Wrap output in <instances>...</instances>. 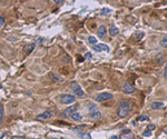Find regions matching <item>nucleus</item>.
<instances>
[{
    "label": "nucleus",
    "mask_w": 167,
    "mask_h": 139,
    "mask_svg": "<svg viewBox=\"0 0 167 139\" xmlns=\"http://www.w3.org/2000/svg\"><path fill=\"white\" fill-rule=\"evenodd\" d=\"M129 111H130V103L127 100H121L116 110L117 116L119 118H125V117L128 116Z\"/></svg>",
    "instance_id": "nucleus-1"
},
{
    "label": "nucleus",
    "mask_w": 167,
    "mask_h": 139,
    "mask_svg": "<svg viewBox=\"0 0 167 139\" xmlns=\"http://www.w3.org/2000/svg\"><path fill=\"white\" fill-rule=\"evenodd\" d=\"M88 110H89V117L92 119H95V120H98L101 118V113L98 109V107L96 106V104H89L88 105Z\"/></svg>",
    "instance_id": "nucleus-2"
},
{
    "label": "nucleus",
    "mask_w": 167,
    "mask_h": 139,
    "mask_svg": "<svg viewBox=\"0 0 167 139\" xmlns=\"http://www.w3.org/2000/svg\"><path fill=\"white\" fill-rule=\"evenodd\" d=\"M70 89H71V91L74 92L76 96H79V97H84V96H85L84 90L81 89L80 85H78V83L76 82V81H74V82L70 83Z\"/></svg>",
    "instance_id": "nucleus-3"
},
{
    "label": "nucleus",
    "mask_w": 167,
    "mask_h": 139,
    "mask_svg": "<svg viewBox=\"0 0 167 139\" xmlns=\"http://www.w3.org/2000/svg\"><path fill=\"white\" fill-rule=\"evenodd\" d=\"M113 94L110 92H100L95 97L96 101H105V100H109V99H113Z\"/></svg>",
    "instance_id": "nucleus-4"
},
{
    "label": "nucleus",
    "mask_w": 167,
    "mask_h": 139,
    "mask_svg": "<svg viewBox=\"0 0 167 139\" xmlns=\"http://www.w3.org/2000/svg\"><path fill=\"white\" fill-rule=\"evenodd\" d=\"M75 100H76V97H75L74 95L66 94V95H62L61 96V104H63V105L72 104V103H75Z\"/></svg>",
    "instance_id": "nucleus-5"
},
{
    "label": "nucleus",
    "mask_w": 167,
    "mask_h": 139,
    "mask_svg": "<svg viewBox=\"0 0 167 139\" xmlns=\"http://www.w3.org/2000/svg\"><path fill=\"white\" fill-rule=\"evenodd\" d=\"M123 90L125 94H132V92L135 91V87L129 81H125L123 83Z\"/></svg>",
    "instance_id": "nucleus-6"
},
{
    "label": "nucleus",
    "mask_w": 167,
    "mask_h": 139,
    "mask_svg": "<svg viewBox=\"0 0 167 139\" xmlns=\"http://www.w3.org/2000/svg\"><path fill=\"white\" fill-rule=\"evenodd\" d=\"M53 116H54V111L48 110V111H45V112H42V113H39V115H37L36 119H38V120H41V119H48V118H51Z\"/></svg>",
    "instance_id": "nucleus-7"
},
{
    "label": "nucleus",
    "mask_w": 167,
    "mask_h": 139,
    "mask_svg": "<svg viewBox=\"0 0 167 139\" xmlns=\"http://www.w3.org/2000/svg\"><path fill=\"white\" fill-rule=\"evenodd\" d=\"M93 49H94V50H96V51H106V52H109V50H110V48H109L107 45H105V44L94 45Z\"/></svg>",
    "instance_id": "nucleus-8"
},
{
    "label": "nucleus",
    "mask_w": 167,
    "mask_h": 139,
    "mask_svg": "<svg viewBox=\"0 0 167 139\" xmlns=\"http://www.w3.org/2000/svg\"><path fill=\"white\" fill-rule=\"evenodd\" d=\"M76 109H77V107L76 106H71V107H68L67 109L63 111L62 113V117H70L72 113L76 112Z\"/></svg>",
    "instance_id": "nucleus-9"
},
{
    "label": "nucleus",
    "mask_w": 167,
    "mask_h": 139,
    "mask_svg": "<svg viewBox=\"0 0 167 139\" xmlns=\"http://www.w3.org/2000/svg\"><path fill=\"white\" fill-rule=\"evenodd\" d=\"M35 47H36V44H27L25 46V52L27 55L31 54V52L33 51V49H35Z\"/></svg>",
    "instance_id": "nucleus-10"
},
{
    "label": "nucleus",
    "mask_w": 167,
    "mask_h": 139,
    "mask_svg": "<svg viewBox=\"0 0 167 139\" xmlns=\"http://www.w3.org/2000/svg\"><path fill=\"white\" fill-rule=\"evenodd\" d=\"M165 106V104L163 103V101H154V103H151V109H159V108H163Z\"/></svg>",
    "instance_id": "nucleus-11"
},
{
    "label": "nucleus",
    "mask_w": 167,
    "mask_h": 139,
    "mask_svg": "<svg viewBox=\"0 0 167 139\" xmlns=\"http://www.w3.org/2000/svg\"><path fill=\"white\" fill-rule=\"evenodd\" d=\"M98 37H100V38H102V37H105L106 32H107V30H106V27L104 26V24H101V26H99L98 28Z\"/></svg>",
    "instance_id": "nucleus-12"
},
{
    "label": "nucleus",
    "mask_w": 167,
    "mask_h": 139,
    "mask_svg": "<svg viewBox=\"0 0 167 139\" xmlns=\"http://www.w3.org/2000/svg\"><path fill=\"white\" fill-rule=\"evenodd\" d=\"M118 32H119V30H118V28L117 27H115L114 24H111L110 27H109V35L110 36H116L118 35Z\"/></svg>",
    "instance_id": "nucleus-13"
},
{
    "label": "nucleus",
    "mask_w": 167,
    "mask_h": 139,
    "mask_svg": "<svg viewBox=\"0 0 167 139\" xmlns=\"http://www.w3.org/2000/svg\"><path fill=\"white\" fill-rule=\"evenodd\" d=\"M70 117H71V119H74V120H77V121H80V120L83 119V116H81L79 112H77V111L72 113V115H71Z\"/></svg>",
    "instance_id": "nucleus-14"
},
{
    "label": "nucleus",
    "mask_w": 167,
    "mask_h": 139,
    "mask_svg": "<svg viewBox=\"0 0 167 139\" xmlns=\"http://www.w3.org/2000/svg\"><path fill=\"white\" fill-rule=\"evenodd\" d=\"M88 42H89V44H92V45H97V39H96V37L89 36V37H88Z\"/></svg>",
    "instance_id": "nucleus-15"
},
{
    "label": "nucleus",
    "mask_w": 167,
    "mask_h": 139,
    "mask_svg": "<svg viewBox=\"0 0 167 139\" xmlns=\"http://www.w3.org/2000/svg\"><path fill=\"white\" fill-rule=\"evenodd\" d=\"M144 36H145V33L143 32V31H138V32H136V33H135V37H136V39H137L138 41H139V40H142Z\"/></svg>",
    "instance_id": "nucleus-16"
},
{
    "label": "nucleus",
    "mask_w": 167,
    "mask_h": 139,
    "mask_svg": "<svg viewBox=\"0 0 167 139\" xmlns=\"http://www.w3.org/2000/svg\"><path fill=\"white\" fill-rule=\"evenodd\" d=\"M160 46H162V47H167V35L166 36H164L163 37V39L160 40Z\"/></svg>",
    "instance_id": "nucleus-17"
},
{
    "label": "nucleus",
    "mask_w": 167,
    "mask_h": 139,
    "mask_svg": "<svg viewBox=\"0 0 167 139\" xmlns=\"http://www.w3.org/2000/svg\"><path fill=\"white\" fill-rule=\"evenodd\" d=\"M138 120H139V121H148V120H149V117L146 116V115H142L138 118Z\"/></svg>",
    "instance_id": "nucleus-18"
},
{
    "label": "nucleus",
    "mask_w": 167,
    "mask_h": 139,
    "mask_svg": "<svg viewBox=\"0 0 167 139\" xmlns=\"http://www.w3.org/2000/svg\"><path fill=\"white\" fill-rule=\"evenodd\" d=\"M80 138L81 139H90V138H92V136H90L89 134H84V132H81V134H80Z\"/></svg>",
    "instance_id": "nucleus-19"
},
{
    "label": "nucleus",
    "mask_w": 167,
    "mask_h": 139,
    "mask_svg": "<svg viewBox=\"0 0 167 139\" xmlns=\"http://www.w3.org/2000/svg\"><path fill=\"white\" fill-rule=\"evenodd\" d=\"M2 118H4V107L0 106V123L2 122Z\"/></svg>",
    "instance_id": "nucleus-20"
},
{
    "label": "nucleus",
    "mask_w": 167,
    "mask_h": 139,
    "mask_svg": "<svg viewBox=\"0 0 167 139\" xmlns=\"http://www.w3.org/2000/svg\"><path fill=\"white\" fill-rule=\"evenodd\" d=\"M51 78H53L54 80H56V81H60V80H61L60 77H58L57 75H55V73H51Z\"/></svg>",
    "instance_id": "nucleus-21"
},
{
    "label": "nucleus",
    "mask_w": 167,
    "mask_h": 139,
    "mask_svg": "<svg viewBox=\"0 0 167 139\" xmlns=\"http://www.w3.org/2000/svg\"><path fill=\"white\" fill-rule=\"evenodd\" d=\"M143 136H144V137H148V136H151V131L150 130H145L144 132H143Z\"/></svg>",
    "instance_id": "nucleus-22"
},
{
    "label": "nucleus",
    "mask_w": 167,
    "mask_h": 139,
    "mask_svg": "<svg viewBox=\"0 0 167 139\" xmlns=\"http://www.w3.org/2000/svg\"><path fill=\"white\" fill-rule=\"evenodd\" d=\"M109 12H111L110 9H107V8L101 9V14H102V15H107V14H109Z\"/></svg>",
    "instance_id": "nucleus-23"
},
{
    "label": "nucleus",
    "mask_w": 167,
    "mask_h": 139,
    "mask_svg": "<svg viewBox=\"0 0 167 139\" xmlns=\"http://www.w3.org/2000/svg\"><path fill=\"white\" fill-rule=\"evenodd\" d=\"M155 128H156V126L153 125V123H149V125L147 126V129H148V130H150V131H153Z\"/></svg>",
    "instance_id": "nucleus-24"
},
{
    "label": "nucleus",
    "mask_w": 167,
    "mask_h": 139,
    "mask_svg": "<svg viewBox=\"0 0 167 139\" xmlns=\"http://www.w3.org/2000/svg\"><path fill=\"white\" fill-rule=\"evenodd\" d=\"M6 20H5V17L4 16H0V27H2L5 24Z\"/></svg>",
    "instance_id": "nucleus-25"
},
{
    "label": "nucleus",
    "mask_w": 167,
    "mask_h": 139,
    "mask_svg": "<svg viewBox=\"0 0 167 139\" xmlns=\"http://www.w3.org/2000/svg\"><path fill=\"white\" fill-rule=\"evenodd\" d=\"M156 58H157V62H162V61H163V55L162 54H160V55H157L156 56Z\"/></svg>",
    "instance_id": "nucleus-26"
},
{
    "label": "nucleus",
    "mask_w": 167,
    "mask_h": 139,
    "mask_svg": "<svg viewBox=\"0 0 167 139\" xmlns=\"http://www.w3.org/2000/svg\"><path fill=\"white\" fill-rule=\"evenodd\" d=\"M87 126L86 125H83V126H78V127H75V129L74 130H83L84 128H86Z\"/></svg>",
    "instance_id": "nucleus-27"
},
{
    "label": "nucleus",
    "mask_w": 167,
    "mask_h": 139,
    "mask_svg": "<svg viewBox=\"0 0 167 139\" xmlns=\"http://www.w3.org/2000/svg\"><path fill=\"white\" fill-rule=\"evenodd\" d=\"M85 58H86V59H92V57H93V55L90 54V52H86V54H85V56H84Z\"/></svg>",
    "instance_id": "nucleus-28"
},
{
    "label": "nucleus",
    "mask_w": 167,
    "mask_h": 139,
    "mask_svg": "<svg viewBox=\"0 0 167 139\" xmlns=\"http://www.w3.org/2000/svg\"><path fill=\"white\" fill-rule=\"evenodd\" d=\"M11 139H26V137H23V136H14Z\"/></svg>",
    "instance_id": "nucleus-29"
},
{
    "label": "nucleus",
    "mask_w": 167,
    "mask_h": 139,
    "mask_svg": "<svg viewBox=\"0 0 167 139\" xmlns=\"http://www.w3.org/2000/svg\"><path fill=\"white\" fill-rule=\"evenodd\" d=\"M164 76H165V78H167V64H166L165 68H164Z\"/></svg>",
    "instance_id": "nucleus-30"
},
{
    "label": "nucleus",
    "mask_w": 167,
    "mask_h": 139,
    "mask_svg": "<svg viewBox=\"0 0 167 139\" xmlns=\"http://www.w3.org/2000/svg\"><path fill=\"white\" fill-rule=\"evenodd\" d=\"M56 4H62V0H55Z\"/></svg>",
    "instance_id": "nucleus-31"
},
{
    "label": "nucleus",
    "mask_w": 167,
    "mask_h": 139,
    "mask_svg": "<svg viewBox=\"0 0 167 139\" xmlns=\"http://www.w3.org/2000/svg\"><path fill=\"white\" fill-rule=\"evenodd\" d=\"M42 41H44V38H39L38 39V42H42Z\"/></svg>",
    "instance_id": "nucleus-32"
},
{
    "label": "nucleus",
    "mask_w": 167,
    "mask_h": 139,
    "mask_svg": "<svg viewBox=\"0 0 167 139\" xmlns=\"http://www.w3.org/2000/svg\"><path fill=\"white\" fill-rule=\"evenodd\" d=\"M111 139H118V137H117V136H113V137H111Z\"/></svg>",
    "instance_id": "nucleus-33"
},
{
    "label": "nucleus",
    "mask_w": 167,
    "mask_h": 139,
    "mask_svg": "<svg viewBox=\"0 0 167 139\" xmlns=\"http://www.w3.org/2000/svg\"><path fill=\"white\" fill-rule=\"evenodd\" d=\"M165 134H167V128H166V130H165Z\"/></svg>",
    "instance_id": "nucleus-34"
},
{
    "label": "nucleus",
    "mask_w": 167,
    "mask_h": 139,
    "mask_svg": "<svg viewBox=\"0 0 167 139\" xmlns=\"http://www.w3.org/2000/svg\"><path fill=\"white\" fill-rule=\"evenodd\" d=\"M55 139H59V138H55Z\"/></svg>",
    "instance_id": "nucleus-35"
}]
</instances>
